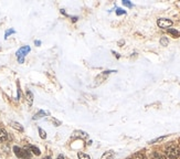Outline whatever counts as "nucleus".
I'll use <instances>...</instances> for the list:
<instances>
[{
    "mask_svg": "<svg viewBox=\"0 0 180 159\" xmlns=\"http://www.w3.org/2000/svg\"><path fill=\"white\" fill-rule=\"evenodd\" d=\"M77 157H79V159H91V157L87 155V154L82 152V151H80V152L77 154Z\"/></svg>",
    "mask_w": 180,
    "mask_h": 159,
    "instance_id": "9b49d317",
    "label": "nucleus"
},
{
    "mask_svg": "<svg viewBox=\"0 0 180 159\" xmlns=\"http://www.w3.org/2000/svg\"><path fill=\"white\" fill-rule=\"evenodd\" d=\"M25 97H27V100H28V104H29V105H32V103H33L32 93L30 92V91H27V93H25Z\"/></svg>",
    "mask_w": 180,
    "mask_h": 159,
    "instance_id": "0eeeda50",
    "label": "nucleus"
},
{
    "mask_svg": "<svg viewBox=\"0 0 180 159\" xmlns=\"http://www.w3.org/2000/svg\"><path fill=\"white\" fill-rule=\"evenodd\" d=\"M7 138H8V133L5 129L0 128V142H3Z\"/></svg>",
    "mask_w": 180,
    "mask_h": 159,
    "instance_id": "39448f33",
    "label": "nucleus"
},
{
    "mask_svg": "<svg viewBox=\"0 0 180 159\" xmlns=\"http://www.w3.org/2000/svg\"><path fill=\"white\" fill-rule=\"evenodd\" d=\"M47 114H45V112H43V110H40L38 114H35L34 116H33V119H39V118H42L44 117Z\"/></svg>",
    "mask_w": 180,
    "mask_h": 159,
    "instance_id": "f8f14e48",
    "label": "nucleus"
},
{
    "mask_svg": "<svg viewBox=\"0 0 180 159\" xmlns=\"http://www.w3.org/2000/svg\"><path fill=\"white\" fill-rule=\"evenodd\" d=\"M160 43H161V45H164V47H166V45H168V43H169V40L166 38V37H163L161 39H160Z\"/></svg>",
    "mask_w": 180,
    "mask_h": 159,
    "instance_id": "f3484780",
    "label": "nucleus"
},
{
    "mask_svg": "<svg viewBox=\"0 0 180 159\" xmlns=\"http://www.w3.org/2000/svg\"><path fill=\"white\" fill-rule=\"evenodd\" d=\"M30 150L32 151V154H34L35 156H39V155L41 154L40 149H39L38 147H35V146H30Z\"/></svg>",
    "mask_w": 180,
    "mask_h": 159,
    "instance_id": "1a4fd4ad",
    "label": "nucleus"
},
{
    "mask_svg": "<svg viewBox=\"0 0 180 159\" xmlns=\"http://www.w3.org/2000/svg\"><path fill=\"white\" fill-rule=\"evenodd\" d=\"M42 159H51V157L49 156V157H45V158H42Z\"/></svg>",
    "mask_w": 180,
    "mask_h": 159,
    "instance_id": "b1692460",
    "label": "nucleus"
},
{
    "mask_svg": "<svg viewBox=\"0 0 180 159\" xmlns=\"http://www.w3.org/2000/svg\"><path fill=\"white\" fill-rule=\"evenodd\" d=\"M10 125H11L12 128H15V129L19 130V132H23V127L21 126V124L17 123V122H11V123H10Z\"/></svg>",
    "mask_w": 180,
    "mask_h": 159,
    "instance_id": "423d86ee",
    "label": "nucleus"
},
{
    "mask_svg": "<svg viewBox=\"0 0 180 159\" xmlns=\"http://www.w3.org/2000/svg\"><path fill=\"white\" fill-rule=\"evenodd\" d=\"M166 156L169 159H178L180 157V149L178 146L171 145L166 149Z\"/></svg>",
    "mask_w": 180,
    "mask_h": 159,
    "instance_id": "f257e3e1",
    "label": "nucleus"
},
{
    "mask_svg": "<svg viewBox=\"0 0 180 159\" xmlns=\"http://www.w3.org/2000/svg\"><path fill=\"white\" fill-rule=\"evenodd\" d=\"M125 13H126V11H125V10H123V9L118 8L117 10H116V15H117V16H121V15H125Z\"/></svg>",
    "mask_w": 180,
    "mask_h": 159,
    "instance_id": "a211bd4d",
    "label": "nucleus"
},
{
    "mask_svg": "<svg viewBox=\"0 0 180 159\" xmlns=\"http://www.w3.org/2000/svg\"><path fill=\"white\" fill-rule=\"evenodd\" d=\"M30 50H31V49H30V47L25 45V47H22V48H20L19 50L17 51V58H18L19 63H23L25 54H28V53L30 52Z\"/></svg>",
    "mask_w": 180,
    "mask_h": 159,
    "instance_id": "7ed1b4c3",
    "label": "nucleus"
},
{
    "mask_svg": "<svg viewBox=\"0 0 180 159\" xmlns=\"http://www.w3.org/2000/svg\"><path fill=\"white\" fill-rule=\"evenodd\" d=\"M128 159H133V158H128Z\"/></svg>",
    "mask_w": 180,
    "mask_h": 159,
    "instance_id": "393cba45",
    "label": "nucleus"
},
{
    "mask_svg": "<svg viewBox=\"0 0 180 159\" xmlns=\"http://www.w3.org/2000/svg\"><path fill=\"white\" fill-rule=\"evenodd\" d=\"M15 32H16L15 30H12V29H10V30H8V31L6 32V34H5V38L7 39V38H8V37H9V34H12V33H15Z\"/></svg>",
    "mask_w": 180,
    "mask_h": 159,
    "instance_id": "6ab92c4d",
    "label": "nucleus"
},
{
    "mask_svg": "<svg viewBox=\"0 0 180 159\" xmlns=\"http://www.w3.org/2000/svg\"><path fill=\"white\" fill-rule=\"evenodd\" d=\"M114 156V152L113 151H106V152H104L103 154V156H102V158L101 159H111L112 157Z\"/></svg>",
    "mask_w": 180,
    "mask_h": 159,
    "instance_id": "6e6552de",
    "label": "nucleus"
},
{
    "mask_svg": "<svg viewBox=\"0 0 180 159\" xmlns=\"http://www.w3.org/2000/svg\"><path fill=\"white\" fill-rule=\"evenodd\" d=\"M34 43H35V45H40V44H41V42L40 41H35Z\"/></svg>",
    "mask_w": 180,
    "mask_h": 159,
    "instance_id": "4be33fe9",
    "label": "nucleus"
},
{
    "mask_svg": "<svg viewBox=\"0 0 180 159\" xmlns=\"http://www.w3.org/2000/svg\"><path fill=\"white\" fill-rule=\"evenodd\" d=\"M123 5H124V6H127V7H129V8H131V7H133V5H131L128 0H124Z\"/></svg>",
    "mask_w": 180,
    "mask_h": 159,
    "instance_id": "aec40b11",
    "label": "nucleus"
},
{
    "mask_svg": "<svg viewBox=\"0 0 180 159\" xmlns=\"http://www.w3.org/2000/svg\"><path fill=\"white\" fill-rule=\"evenodd\" d=\"M39 135H40V137H41L42 139H45V138H47V133L42 129L41 127H39Z\"/></svg>",
    "mask_w": 180,
    "mask_h": 159,
    "instance_id": "dca6fc26",
    "label": "nucleus"
},
{
    "mask_svg": "<svg viewBox=\"0 0 180 159\" xmlns=\"http://www.w3.org/2000/svg\"><path fill=\"white\" fill-rule=\"evenodd\" d=\"M153 159H165V157L160 154V152L155 151V152L153 154Z\"/></svg>",
    "mask_w": 180,
    "mask_h": 159,
    "instance_id": "4468645a",
    "label": "nucleus"
},
{
    "mask_svg": "<svg viewBox=\"0 0 180 159\" xmlns=\"http://www.w3.org/2000/svg\"><path fill=\"white\" fill-rule=\"evenodd\" d=\"M57 159H64V158H63V156H59Z\"/></svg>",
    "mask_w": 180,
    "mask_h": 159,
    "instance_id": "5701e85b",
    "label": "nucleus"
},
{
    "mask_svg": "<svg viewBox=\"0 0 180 159\" xmlns=\"http://www.w3.org/2000/svg\"><path fill=\"white\" fill-rule=\"evenodd\" d=\"M157 25L161 29H167V28H169V27L172 25V21L169 20V19H166V18H160V19H158Z\"/></svg>",
    "mask_w": 180,
    "mask_h": 159,
    "instance_id": "20e7f679",
    "label": "nucleus"
},
{
    "mask_svg": "<svg viewBox=\"0 0 180 159\" xmlns=\"http://www.w3.org/2000/svg\"><path fill=\"white\" fill-rule=\"evenodd\" d=\"M52 122H53L54 126H60V125H61V122H59V120L54 119V118H52Z\"/></svg>",
    "mask_w": 180,
    "mask_h": 159,
    "instance_id": "412c9836",
    "label": "nucleus"
},
{
    "mask_svg": "<svg viewBox=\"0 0 180 159\" xmlns=\"http://www.w3.org/2000/svg\"><path fill=\"white\" fill-rule=\"evenodd\" d=\"M133 159H147V157H146V155L144 152H137V154L134 155V158Z\"/></svg>",
    "mask_w": 180,
    "mask_h": 159,
    "instance_id": "9d476101",
    "label": "nucleus"
},
{
    "mask_svg": "<svg viewBox=\"0 0 180 159\" xmlns=\"http://www.w3.org/2000/svg\"><path fill=\"white\" fill-rule=\"evenodd\" d=\"M167 136H161V137H158V138H156V139H153V140H150L149 144H156V142H163L165 138H166Z\"/></svg>",
    "mask_w": 180,
    "mask_h": 159,
    "instance_id": "2eb2a0df",
    "label": "nucleus"
},
{
    "mask_svg": "<svg viewBox=\"0 0 180 159\" xmlns=\"http://www.w3.org/2000/svg\"><path fill=\"white\" fill-rule=\"evenodd\" d=\"M168 32L170 34H172L175 38H178V37H180V32H178L177 30H175V29H168Z\"/></svg>",
    "mask_w": 180,
    "mask_h": 159,
    "instance_id": "ddd939ff",
    "label": "nucleus"
},
{
    "mask_svg": "<svg viewBox=\"0 0 180 159\" xmlns=\"http://www.w3.org/2000/svg\"><path fill=\"white\" fill-rule=\"evenodd\" d=\"M13 151L17 155V157H19V158L31 159V154H30V151L27 150V149H22V148L16 146V147H13Z\"/></svg>",
    "mask_w": 180,
    "mask_h": 159,
    "instance_id": "f03ea898",
    "label": "nucleus"
}]
</instances>
